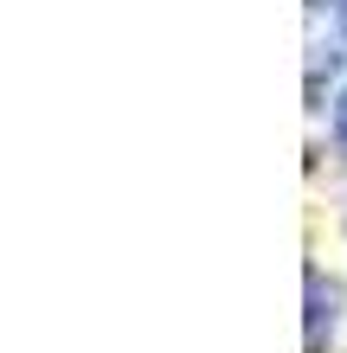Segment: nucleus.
Listing matches in <instances>:
<instances>
[{
	"mask_svg": "<svg viewBox=\"0 0 347 353\" xmlns=\"http://www.w3.org/2000/svg\"><path fill=\"white\" fill-rule=\"evenodd\" d=\"M309 302H315V315H309V353H321V315H335V289L309 270Z\"/></svg>",
	"mask_w": 347,
	"mask_h": 353,
	"instance_id": "obj_1",
	"label": "nucleus"
},
{
	"mask_svg": "<svg viewBox=\"0 0 347 353\" xmlns=\"http://www.w3.org/2000/svg\"><path fill=\"white\" fill-rule=\"evenodd\" d=\"M335 141L347 148V90H341V103H335Z\"/></svg>",
	"mask_w": 347,
	"mask_h": 353,
	"instance_id": "obj_2",
	"label": "nucleus"
},
{
	"mask_svg": "<svg viewBox=\"0 0 347 353\" xmlns=\"http://www.w3.org/2000/svg\"><path fill=\"white\" fill-rule=\"evenodd\" d=\"M341 19H347V0H341Z\"/></svg>",
	"mask_w": 347,
	"mask_h": 353,
	"instance_id": "obj_3",
	"label": "nucleus"
}]
</instances>
